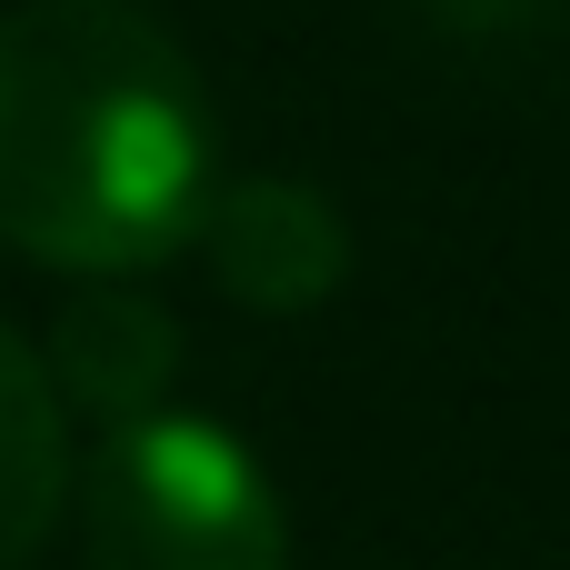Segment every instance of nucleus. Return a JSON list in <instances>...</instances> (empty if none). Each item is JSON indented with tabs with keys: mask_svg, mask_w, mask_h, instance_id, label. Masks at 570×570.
<instances>
[{
	"mask_svg": "<svg viewBox=\"0 0 570 570\" xmlns=\"http://www.w3.org/2000/svg\"><path fill=\"white\" fill-rule=\"evenodd\" d=\"M220 120L140 0H20L0 20V240L40 271L130 281L190 250Z\"/></svg>",
	"mask_w": 570,
	"mask_h": 570,
	"instance_id": "obj_1",
	"label": "nucleus"
},
{
	"mask_svg": "<svg viewBox=\"0 0 570 570\" xmlns=\"http://www.w3.org/2000/svg\"><path fill=\"white\" fill-rule=\"evenodd\" d=\"M80 531L90 570H291V521L271 501V471L190 411L110 421L90 451Z\"/></svg>",
	"mask_w": 570,
	"mask_h": 570,
	"instance_id": "obj_2",
	"label": "nucleus"
},
{
	"mask_svg": "<svg viewBox=\"0 0 570 570\" xmlns=\"http://www.w3.org/2000/svg\"><path fill=\"white\" fill-rule=\"evenodd\" d=\"M190 240L210 250V281H220L230 301L271 311V321L321 311V301L341 291V271H351V230H341V210H331L311 180H271V170L210 190V210H200Z\"/></svg>",
	"mask_w": 570,
	"mask_h": 570,
	"instance_id": "obj_3",
	"label": "nucleus"
},
{
	"mask_svg": "<svg viewBox=\"0 0 570 570\" xmlns=\"http://www.w3.org/2000/svg\"><path fill=\"white\" fill-rule=\"evenodd\" d=\"M170 381H180V331L140 291H90V301L60 311V331H50V391H60V411L140 421V411L170 401Z\"/></svg>",
	"mask_w": 570,
	"mask_h": 570,
	"instance_id": "obj_4",
	"label": "nucleus"
},
{
	"mask_svg": "<svg viewBox=\"0 0 570 570\" xmlns=\"http://www.w3.org/2000/svg\"><path fill=\"white\" fill-rule=\"evenodd\" d=\"M70 511V411L50 361L0 321V570H30Z\"/></svg>",
	"mask_w": 570,
	"mask_h": 570,
	"instance_id": "obj_5",
	"label": "nucleus"
},
{
	"mask_svg": "<svg viewBox=\"0 0 570 570\" xmlns=\"http://www.w3.org/2000/svg\"><path fill=\"white\" fill-rule=\"evenodd\" d=\"M441 10H461V20H521V10H541V0H441Z\"/></svg>",
	"mask_w": 570,
	"mask_h": 570,
	"instance_id": "obj_6",
	"label": "nucleus"
}]
</instances>
